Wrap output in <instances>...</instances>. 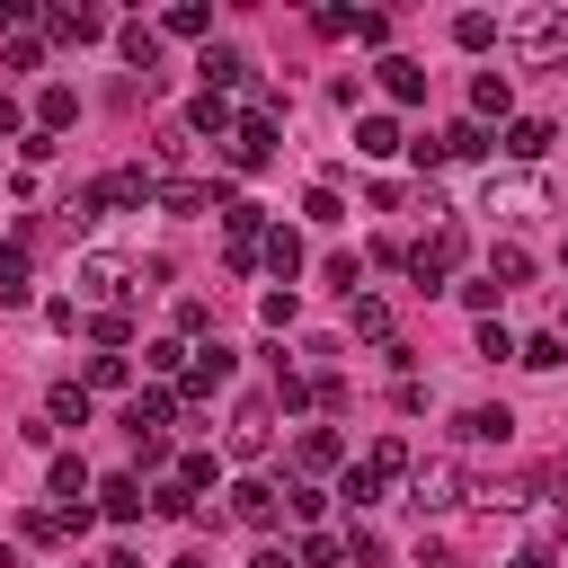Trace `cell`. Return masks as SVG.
Here are the masks:
<instances>
[{
	"instance_id": "cell-1",
	"label": "cell",
	"mask_w": 568,
	"mask_h": 568,
	"mask_svg": "<svg viewBox=\"0 0 568 568\" xmlns=\"http://www.w3.org/2000/svg\"><path fill=\"white\" fill-rule=\"evenodd\" d=\"M507 45H516L524 62H568V10H524V19L507 27Z\"/></svg>"
},
{
	"instance_id": "cell-2",
	"label": "cell",
	"mask_w": 568,
	"mask_h": 568,
	"mask_svg": "<svg viewBox=\"0 0 568 568\" xmlns=\"http://www.w3.org/2000/svg\"><path fill=\"white\" fill-rule=\"evenodd\" d=\"M542 204H551L542 178H488V187H480V213H488V223H533Z\"/></svg>"
},
{
	"instance_id": "cell-3",
	"label": "cell",
	"mask_w": 568,
	"mask_h": 568,
	"mask_svg": "<svg viewBox=\"0 0 568 568\" xmlns=\"http://www.w3.org/2000/svg\"><path fill=\"white\" fill-rule=\"evenodd\" d=\"M462 488H471L462 462H426V471L409 480V507H417V516H445V507H462Z\"/></svg>"
},
{
	"instance_id": "cell-4",
	"label": "cell",
	"mask_w": 568,
	"mask_h": 568,
	"mask_svg": "<svg viewBox=\"0 0 568 568\" xmlns=\"http://www.w3.org/2000/svg\"><path fill=\"white\" fill-rule=\"evenodd\" d=\"M125 275H133V258L90 249V258H81V294H90V303H116V294H125Z\"/></svg>"
},
{
	"instance_id": "cell-5",
	"label": "cell",
	"mask_w": 568,
	"mask_h": 568,
	"mask_svg": "<svg viewBox=\"0 0 568 568\" xmlns=\"http://www.w3.org/2000/svg\"><path fill=\"white\" fill-rule=\"evenodd\" d=\"M267 436H275L267 400H240V417H232V453H240V462H258V453H267Z\"/></svg>"
},
{
	"instance_id": "cell-6",
	"label": "cell",
	"mask_w": 568,
	"mask_h": 568,
	"mask_svg": "<svg viewBox=\"0 0 568 568\" xmlns=\"http://www.w3.org/2000/svg\"><path fill=\"white\" fill-rule=\"evenodd\" d=\"M169 417H178V400H169V391H133V409H125V436L142 445V436H161Z\"/></svg>"
},
{
	"instance_id": "cell-7",
	"label": "cell",
	"mask_w": 568,
	"mask_h": 568,
	"mask_svg": "<svg viewBox=\"0 0 568 568\" xmlns=\"http://www.w3.org/2000/svg\"><path fill=\"white\" fill-rule=\"evenodd\" d=\"M453 436H462V445H507V436H516V417H507V409H462V417H453Z\"/></svg>"
},
{
	"instance_id": "cell-8",
	"label": "cell",
	"mask_w": 568,
	"mask_h": 568,
	"mask_svg": "<svg viewBox=\"0 0 568 568\" xmlns=\"http://www.w3.org/2000/svg\"><path fill=\"white\" fill-rule=\"evenodd\" d=\"M232 161H240V169H267V161H275V125H267V116H249V125L232 133Z\"/></svg>"
},
{
	"instance_id": "cell-9",
	"label": "cell",
	"mask_w": 568,
	"mask_h": 568,
	"mask_svg": "<svg viewBox=\"0 0 568 568\" xmlns=\"http://www.w3.org/2000/svg\"><path fill=\"white\" fill-rule=\"evenodd\" d=\"M196 71H204V90H213V98H223V90H240V81H249V62H240L232 45H204V62H196Z\"/></svg>"
},
{
	"instance_id": "cell-10",
	"label": "cell",
	"mask_w": 568,
	"mask_h": 568,
	"mask_svg": "<svg viewBox=\"0 0 568 568\" xmlns=\"http://www.w3.org/2000/svg\"><path fill=\"white\" fill-rule=\"evenodd\" d=\"M258 258H267V267H275V284H294V275H303V232H284V223H275V232H267V249H258Z\"/></svg>"
},
{
	"instance_id": "cell-11",
	"label": "cell",
	"mask_w": 568,
	"mask_h": 568,
	"mask_svg": "<svg viewBox=\"0 0 568 568\" xmlns=\"http://www.w3.org/2000/svg\"><path fill=\"white\" fill-rule=\"evenodd\" d=\"M232 516L267 533V524H275V488H267V480H240V488H232Z\"/></svg>"
},
{
	"instance_id": "cell-12",
	"label": "cell",
	"mask_w": 568,
	"mask_h": 568,
	"mask_svg": "<svg viewBox=\"0 0 568 568\" xmlns=\"http://www.w3.org/2000/svg\"><path fill=\"white\" fill-rule=\"evenodd\" d=\"M213 382H232V346H204L196 365H187V400H204Z\"/></svg>"
},
{
	"instance_id": "cell-13",
	"label": "cell",
	"mask_w": 568,
	"mask_h": 568,
	"mask_svg": "<svg viewBox=\"0 0 568 568\" xmlns=\"http://www.w3.org/2000/svg\"><path fill=\"white\" fill-rule=\"evenodd\" d=\"M516 365H533V374H559V365H568V338H559V329L524 338V346H516Z\"/></svg>"
},
{
	"instance_id": "cell-14",
	"label": "cell",
	"mask_w": 568,
	"mask_h": 568,
	"mask_svg": "<svg viewBox=\"0 0 568 568\" xmlns=\"http://www.w3.org/2000/svg\"><path fill=\"white\" fill-rule=\"evenodd\" d=\"M204 204H213L204 178H169V187H161V213H178V223H187V213H204Z\"/></svg>"
},
{
	"instance_id": "cell-15",
	"label": "cell",
	"mask_w": 568,
	"mask_h": 568,
	"mask_svg": "<svg viewBox=\"0 0 568 568\" xmlns=\"http://www.w3.org/2000/svg\"><path fill=\"white\" fill-rule=\"evenodd\" d=\"M116 45H125V62L142 71V81H161V36H152V27H125Z\"/></svg>"
},
{
	"instance_id": "cell-16",
	"label": "cell",
	"mask_w": 568,
	"mask_h": 568,
	"mask_svg": "<svg viewBox=\"0 0 568 568\" xmlns=\"http://www.w3.org/2000/svg\"><path fill=\"white\" fill-rule=\"evenodd\" d=\"M355 152H365V161H391V152H400V125H391V116H365V125H355Z\"/></svg>"
},
{
	"instance_id": "cell-17",
	"label": "cell",
	"mask_w": 568,
	"mask_h": 568,
	"mask_svg": "<svg viewBox=\"0 0 568 568\" xmlns=\"http://www.w3.org/2000/svg\"><path fill=\"white\" fill-rule=\"evenodd\" d=\"M524 275H533V258H524L516 240H497V249H488V284H497V294H507V284H524Z\"/></svg>"
},
{
	"instance_id": "cell-18",
	"label": "cell",
	"mask_w": 568,
	"mask_h": 568,
	"mask_svg": "<svg viewBox=\"0 0 568 568\" xmlns=\"http://www.w3.org/2000/svg\"><path fill=\"white\" fill-rule=\"evenodd\" d=\"M507 152H516V161H542V152H551V125H542V116H516V125H507Z\"/></svg>"
},
{
	"instance_id": "cell-19",
	"label": "cell",
	"mask_w": 568,
	"mask_h": 568,
	"mask_svg": "<svg viewBox=\"0 0 568 568\" xmlns=\"http://www.w3.org/2000/svg\"><path fill=\"white\" fill-rule=\"evenodd\" d=\"M98 497H107V516H116V524H133L142 507H152V497H142V480H107Z\"/></svg>"
},
{
	"instance_id": "cell-20",
	"label": "cell",
	"mask_w": 568,
	"mask_h": 568,
	"mask_svg": "<svg viewBox=\"0 0 568 568\" xmlns=\"http://www.w3.org/2000/svg\"><path fill=\"white\" fill-rule=\"evenodd\" d=\"M436 142H445V161H488V152H497L480 125H453V133H436Z\"/></svg>"
},
{
	"instance_id": "cell-21",
	"label": "cell",
	"mask_w": 568,
	"mask_h": 568,
	"mask_svg": "<svg viewBox=\"0 0 568 568\" xmlns=\"http://www.w3.org/2000/svg\"><path fill=\"white\" fill-rule=\"evenodd\" d=\"M45 417H54V426H90V391H81V382H62V391L45 400Z\"/></svg>"
},
{
	"instance_id": "cell-22",
	"label": "cell",
	"mask_w": 568,
	"mask_h": 568,
	"mask_svg": "<svg viewBox=\"0 0 568 568\" xmlns=\"http://www.w3.org/2000/svg\"><path fill=\"white\" fill-rule=\"evenodd\" d=\"M71 116H81V98H71V90H45V98H36V133H62Z\"/></svg>"
},
{
	"instance_id": "cell-23",
	"label": "cell",
	"mask_w": 568,
	"mask_h": 568,
	"mask_svg": "<svg viewBox=\"0 0 568 568\" xmlns=\"http://www.w3.org/2000/svg\"><path fill=\"white\" fill-rule=\"evenodd\" d=\"M453 45L488 54V45H497V19H488V10H462V19H453Z\"/></svg>"
},
{
	"instance_id": "cell-24",
	"label": "cell",
	"mask_w": 568,
	"mask_h": 568,
	"mask_svg": "<svg viewBox=\"0 0 568 568\" xmlns=\"http://www.w3.org/2000/svg\"><path fill=\"white\" fill-rule=\"evenodd\" d=\"M382 90H391V98H417V90H426V71H417L409 54H391V62H382Z\"/></svg>"
},
{
	"instance_id": "cell-25",
	"label": "cell",
	"mask_w": 568,
	"mask_h": 568,
	"mask_svg": "<svg viewBox=\"0 0 568 568\" xmlns=\"http://www.w3.org/2000/svg\"><path fill=\"white\" fill-rule=\"evenodd\" d=\"M54 497H90V462L81 453H54Z\"/></svg>"
},
{
	"instance_id": "cell-26",
	"label": "cell",
	"mask_w": 568,
	"mask_h": 568,
	"mask_svg": "<svg viewBox=\"0 0 568 568\" xmlns=\"http://www.w3.org/2000/svg\"><path fill=\"white\" fill-rule=\"evenodd\" d=\"M98 27H107L98 10H54V36H62V45H90Z\"/></svg>"
},
{
	"instance_id": "cell-27",
	"label": "cell",
	"mask_w": 568,
	"mask_h": 568,
	"mask_svg": "<svg viewBox=\"0 0 568 568\" xmlns=\"http://www.w3.org/2000/svg\"><path fill=\"white\" fill-rule=\"evenodd\" d=\"M471 107H480V116H507V71H480V81H471Z\"/></svg>"
},
{
	"instance_id": "cell-28",
	"label": "cell",
	"mask_w": 568,
	"mask_h": 568,
	"mask_svg": "<svg viewBox=\"0 0 568 568\" xmlns=\"http://www.w3.org/2000/svg\"><path fill=\"white\" fill-rule=\"evenodd\" d=\"M374 488H382V480H374L365 462H346V480H338V497H346V507H374Z\"/></svg>"
},
{
	"instance_id": "cell-29",
	"label": "cell",
	"mask_w": 568,
	"mask_h": 568,
	"mask_svg": "<svg viewBox=\"0 0 568 568\" xmlns=\"http://www.w3.org/2000/svg\"><path fill=\"white\" fill-rule=\"evenodd\" d=\"M365 471H374V480H400V471H409V445H400V436H382V445H374V462H365Z\"/></svg>"
},
{
	"instance_id": "cell-30",
	"label": "cell",
	"mask_w": 568,
	"mask_h": 568,
	"mask_svg": "<svg viewBox=\"0 0 568 568\" xmlns=\"http://www.w3.org/2000/svg\"><path fill=\"white\" fill-rule=\"evenodd\" d=\"M355 338H391V311L374 294H355Z\"/></svg>"
},
{
	"instance_id": "cell-31",
	"label": "cell",
	"mask_w": 568,
	"mask_h": 568,
	"mask_svg": "<svg viewBox=\"0 0 568 568\" xmlns=\"http://www.w3.org/2000/svg\"><path fill=\"white\" fill-rule=\"evenodd\" d=\"M187 125H196V133H223V125H232V107H223V98H213V90H204V98L187 107Z\"/></svg>"
},
{
	"instance_id": "cell-32",
	"label": "cell",
	"mask_w": 568,
	"mask_h": 568,
	"mask_svg": "<svg viewBox=\"0 0 568 568\" xmlns=\"http://www.w3.org/2000/svg\"><path fill=\"white\" fill-rule=\"evenodd\" d=\"M0 303H27V258H19V249L0 258Z\"/></svg>"
},
{
	"instance_id": "cell-33",
	"label": "cell",
	"mask_w": 568,
	"mask_h": 568,
	"mask_svg": "<svg viewBox=\"0 0 568 568\" xmlns=\"http://www.w3.org/2000/svg\"><path fill=\"white\" fill-rule=\"evenodd\" d=\"M338 462V436H320V426H311V436H303V471H329Z\"/></svg>"
},
{
	"instance_id": "cell-34",
	"label": "cell",
	"mask_w": 568,
	"mask_h": 568,
	"mask_svg": "<svg viewBox=\"0 0 568 568\" xmlns=\"http://www.w3.org/2000/svg\"><path fill=\"white\" fill-rule=\"evenodd\" d=\"M338 559H346V542H329V533H311V542H303V568H338Z\"/></svg>"
},
{
	"instance_id": "cell-35",
	"label": "cell",
	"mask_w": 568,
	"mask_h": 568,
	"mask_svg": "<svg viewBox=\"0 0 568 568\" xmlns=\"http://www.w3.org/2000/svg\"><path fill=\"white\" fill-rule=\"evenodd\" d=\"M178 488H213V453H187L178 462Z\"/></svg>"
},
{
	"instance_id": "cell-36",
	"label": "cell",
	"mask_w": 568,
	"mask_h": 568,
	"mask_svg": "<svg viewBox=\"0 0 568 568\" xmlns=\"http://www.w3.org/2000/svg\"><path fill=\"white\" fill-rule=\"evenodd\" d=\"M249 568H303V551H275V542H267V551H258Z\"/></svg>"
},
{
	"instance_id": "cell-37",
	"label": "cell",
	"mask_w": 568,
	"mask_h": 568,
	"mask_svg": "<svg viewBox=\"0 0 568 568\" xmlns=\"http://www.w3.org/2000/svg\"><path fill=\"white\" fill-rule=\"evenodd\" d=\"M0 133H19V98L10 90H0Z\"/></svg>"
},
{
	"instance_id": "cell-38",
	"label": "cell",
	"mask_w": 568,
	"mask_h": 568,
	"mask_svg": "<svg viewBox=\"0 0 568 568\" xmlns=\"http://www.w3.org/2000/svg\"><path fill=\"white\" fill-rule=\"evenodd\" d=\"M507 568H551V559H542V551H524V559H507Z\"/></svg>"
},
{
	"instance_id": "cell-39",
	"label": "cell",
	"mask_w": 568,
	"mask_h": 568,
	"mask_svg": "<svg viewBox=\"0 0 568 568\" xmlns=\"http://www.w3.org/2000/svg\"><path fill=\"white\" fill-rule=\"evenodd\" d=\"M169 568H204V559H196V551H187V559H169Z\"/></svg>"
},
{
	"instance_id": "cell-40",
	"label": "cell",
	"mask_w": 568,
	"mask_h": 568,
	"mask_svg": "<svg viewBox=\"0 0 568 568\" xmlns=\"http://www.w3.org/2000/svg\"><path fill=\"white\" fill-rule=\"evenodd\" d=\"M81 568H116V559H81Z\"/></svg>"
}]
</instances>
